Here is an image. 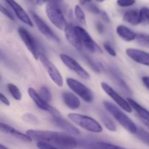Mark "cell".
<instances>
[{
	"label": "cell",
	"instance_id": "cell-27",
	"mask_svg": "<svg viewBox=\"0 0 149 149\" xmlns=\"http://www.w3.org/2000/svg\"><path fill=\"white\" fill-rule=\"evenodd\" d=\"M39 95L41 96L43 100H45V101L49 103L52 100V94H51L50 90H49V88L45 86H42L40 89H39Z\"/></svg>",
	"mask_w": 149,
	"mask_h": 149
},
{
	"label": "cell",
	"instance_id": "cell-45",
	"mask_svg": "<svg viewBox=\"0 0 149 149\" xmlns=\"http://www.w3.org/2000/svg\"><path fill=\"white\" fill-rule=\"evenodd\" d=\"M97 1H99V2H102V1H104L105 0H96Z\"/></svg>",
	"mask_w": 149,
	"mask_h": 149
},
{
	"label": "cell",
	"instance_id": "cell-18",
	"mask_svg": "<svg viewBox=\"0 0 149 149\" xmlns=\"http://www.w3.org/2000/svg\"><path fill=\"white\" fill-rule=\"evenodd\" d=\"M62 97L65 106L68 108H69L70 109H71V110L78 109L80 107V106H81L80 100L72 93L64 92L62 95Z\"/></svg>",
	"mask_w": 149,
	"mask_h": 149
},
{
	"label": "cell",
	"instance_id": "cell-35",
	"mask_svg": "<svg viewBox=\"0 0 149 149\" xmlns=\"http://www.w3.org/2000/svg\"><path fill=\"white\" fill-rule=\"evenodd\" d=\"M36 146H37V148L39 149H61L56 148L55 146H52L44 142H37Z\"/></svg>",
	"mask_w": 149,
	"mask_h": 149
},
{
	"label": "cell",
	"instance_id": "cell-43",
	"mask_svg": "<svg viewBox=\"0 0 149 149\" xmlns=\"http://www.w3.org/2000/svg\"><path fill=\"white\" fill-rule=\"evenodd\" d=\"M0 149H8V148L5 146L2 145V144L0 143Z\"/></svg>",
	"mask_w": 149,
	"mask_h": 149
},
{
	"label": "cell",
	"instance_id": "cell-23",
	"mask_svg": "<svg viewBox=\"0 0 149 149\" xmlns=\"http://www.w3.org/2000/svg\"><path fill=\"white\" fill-rule=\"evenodd\" d=\"M100 119H101L102 122H103V124L104 125V126L106 127V129L111 131V132H116V125H115V123L113 122V120H112L108 115L103 113V114L100 115Z\"/></svg>",
	"mask_w": 149,
	"mask_h": 149
},
{
	"label": "cell",
	"instance_id": "cell-30",
	"mask_svg": "<svg viewBox=\"0 0 149 149\" xmlns=\"http://www.w3.org/2000/svg\"><path fill=\"white\" fill-rule=\"evenodd\" d=\"M23 119L26 122L33 124V125L39 123V119H37V117L35 115L32 114V113H26V114H25L23 116Z\"/></svg>",
	"mask_w": 149,
	"mask_h": 149
},
{
	"label": "cell",
	"instance_id": "cell-21",
	"mask_svg": "<svg viewBox=\"0 0 149 149\" xmlns=\"http://www.w3.org/2000/svg\"><path fill=\"white\" fill-rule=\"evenodd\" d=\"M123 20L132 26L140 24V13L136 10H130L124 14Z\"/></svg>",
	"mask_w": 149,
	"mask_h": 149
},
{
	"label": "cell",
	"instance_id": "cell-24",
	"mask_svg": "<svg viewBox=\"0 0 149 149\" xmlns=\"http://www.w3.org/2000/svg\"><path fill=\"white\" fill-rule=\"evenodd\" d=\"M7 89H8L9 92L13 96V98L16 100H20L22 99V94L20 93V90H19L18 87L15 84H7Z\"/></svg>",
	"mask_w": 149,
	"mask_h": 149
},
{
	"label": "cell",
	"instance_id": "cell-1",
	"mask_svg": "<svg viewBox=\"0 0 149 149\" xmlns=\"http://www.w3.org/2000/svg\"><path fill=\"white\" fill-rule=\"evenodd\" d=\"M26 134L37 142H44L61 149H74L77 146V141L65 132L39 130H29Z\"/></svg>",
	"mask_w": 149,
	"mask_h": 149
},
{
	"label": "cell",
	"instance_id": "cell-44",
	"mask_svg": "<svg viewBox=\"0 0 149 149\" xmlns=\"http://www.w3.org/2000/svg\"><path fill=\"white\" fill-rule=\"evenodd\" d=\"M143 123L145 124L146 126L147 127H148V129H149V122H146V121H143Z\"/></svg>",
	"mask_w": 149,
	"mask_h": 149
},
{
	"label": "cell",
	"instance_id": "cell-13",
	"mask_svg": "<svg viewBox=\"0 0 149 149\" xmlns=\"http://www.w3.org/2000/svg\"><path fill=\"white\" fill-rule=\"evenodd\" d=\"M65 31V36L67 41L75 48L79 52H81L83 49V45L81 42L79 36L75 29V26L72 24L67 25L66 28L64 30Z\"/></svg>",
	"mask_w": 149,
	"mask_h": 149
},
{
	"label": "cell",
	"instance_id": "cell-36",
	"mask_svg": "<svg viewBox=\"0 0 149 149\" xmlns=\"http://www.w3.org/2000/svg\"><path fill=\"white\" fill-rule=\"evenodd\" d=\"M86 58H87V61H88V63H89V64H90V66H91L92 68H93V69H94V71H96V72H100V70H99L98 67L97 66V64L93 62V61H92V60L90 59V58H89V57L86 56Z\"/></svg>",
	"mask_w": 149,
	"mask_h": 149
},
{
	"label": "cell",
	"instance_id": "cell-32",
	"mask_svg": "<svg viewBox=\"0 0 149 149\" xmlns=\"http://www.w3.org/2000/svg\"><path fill=\"white\" fill-rule=\"evenodd\" d=\"M86 8L90 12V13H93V14H100V10L97 6L95 4H93V3H88L87 4V6H86Z\"/></svg>",
	"mask_w": 149,
	"mask_h": 149
},
{
	"label": "cell",
	"instance_id": "cell-11",
	"mask_svg": "<svg viewBox=\"0 0 149 149\" xmlns=\"http://www.w3.org/2000/svg\"><path fill=\"white\" fill-rule=\"evenodd\" d=\"M28 93H29L31 98L32 99V100L34 102V103L36 105V106H37L39 109H42V110L43 111H45L49 112V113H50L52 116H60V115H61V113H59V111H58V110H56L55 108H53L52 106H50L47 102H46L45 100H43V99L41 97V96L39 95V93H38L33 88L29 87V88L28 89Z\"/></svg>",
	"mask_w": 149,
	"mask_h": 149
},
{
	"label": "cell",
	"instance_id": "cell-40",
	"mask_svg": "<svg viewBox=\"0 0 149 149\" xmlns=\"http://www.w3.org/2000/svg\"><path fill=\"white\" fill-rule=\"evenodd\" d=\"M142 81L144 85L146 87L147 89L149 90V77H143Z\"/></svg>",
	"mask_w": 149,
	"mask_h": 149
},
{
	"label": "cell",
	"instance_id": "cell-46",
	"mask_svg": "<svg viewBox=\"0 0 149 149\" xmlns=\"http://www.w3.org/2000/svg\"><path fill=\"white\" fill-rule=\"evenodd\" d=\"M0 79H1V75H0Z\"/></svg>",
	"mask_w": 149,
	"mask_h": 149
},
{
	"label": "cell",
	"instance_id": "cell-6",
	"mask_svg": "<svg viewBox=\"0 0 149 149\" xmlns=\"http://www.w3.org/2000/svg\"><path fill=\"white\" fill-rule=\"evenodd\" d=\"M39 59L41 63L42 64L44 68H45V70L47 72L51 80L58 87H63V77L61 76V74L60 73L59 70L56 68V66L43 54H39Z\"/></svg>",
	"mask_w": 149,
	"mask_h": 149
},
{
	"label": "cell",
	"instance_id": "cell-34",
	"mask_svg": "<svg viewBox=\"0 0 149 149\" xmlns=\"http://www.w3.org/2000/svg\"><path fill=\"white\" fill-rule=\"evenodd\" d=\"M103 47H104L105 50L108 52L110 55H111L112 57H116V52L114 50L113 47L109 45V43H104L103 44Z\"/></svg>",
	"mask_w": 149,
	"mask_h": 149
},
{
	"label": "cell",
	"instance_id": "cell-16",
	"mask_svg": "<svg viewBox=\"0 0 149 149\" xmlns=\"http://www.w3.org/2000/svg\"><path fill=\"white\" fill-rule=\"evenodd\" d=\"M0 132L12 135V136L15 137V138H17L22 141H24V142L31 143L33 141L32 138L26 133H23L20 131L15 129L10 125L2 123V122H0Z\"/></svg>",
	"mask_w": 149,
	"mask_h": 149
},
{
	"label": "cell",
	"instance_id": "cell-10",
	"mask_svg": "<svg viewBox=\"0 0 149 149\" xmlns=\"http://www.w3.org/2000/svg\"><path fill=\"white\" fill-rule=\"evenodd\" d=\"M19 36L21 38L22 41L24 42L25 45L26 46L27 49L30 51L31 53L35 59H39V55L40 53L38 50V46L36 44L34 37L30 33V32L26 30L25 28L20 27L17 30Z\"/></svg>",
	"mask_w": 149,
	"mask_h": 149
},
{
	"label": "cell",
	"instance_id": "cell-15",
	"mask_svg": "<svg viewBox=\"0 0 149 149\" xmlns=\"http://www.w3.org/2000/svg\"><path fill=\"white\" fill-rule=\"evenodd\" d=\"M126 54L135 62L149 66V53L135 48H127Z\"/></svg>",
	"mask_w": 149,
	"mask_h": 149
},
{
	"label": "cell",
	"instance_id": "cell-19",
	"mask_svg": "<svg viewBox=\"0 0 149 149\" xmlns=\"http://www.w3.org/2000/svg\"><path fill=\"white\" fill-rule=\"evenodd\" d=\"M116 33L121 39L126 42H132L135 40L137 36V33H135L133 31L123 25H119L117 26Z\"/></svg>",
	"mask_w": 149,
	"mask_h": 149
},
{
	"label": "cell",
	"instance_id": "cell-4",
	"mask_svg": "<svg viewBox=\"0 0 149 149\" xmlns=\"http://www.w3.org/2000/svg\"><path fill=\"white\" fill-rule=\"evenodd\" d=\"M68 117L71 122L75 123V125L88 132L94 133H100L103 132L102 125L93 117L77 113H68Z\"/></svg>",
	"mask_w": 149,
	"mask_h": 149
},
{
	"label": "cell",
	"instance_id": "cell-38",
	"mask_svg": "<svg viewBox=\"0 0 149 149\" xmlns=\"http://www.w3.org/2000/svg\"><path fill=\"white\" fill-rule=\"evenodd\" d=\"M0 101L2 103H4V105H6V106H10V103L8 99L1 93H0Z\"/></svg>",
	"mask_w": 149,
	"mask_h": 149
},
{
	"label": "cell",
	"instance_id": "cell-29",
	"mask_svg": "<svg viewBox=\"0 0 149 149\" xmlns=\"http://www.w3.org/2000/svg\"><path fill=\"white\" fill-rule=\"evenodd\" d=\"M74 13H75V15L77 20H78L80 23H83V24H85V14H84L82 9H81L79 5H77L75 7V9H74Z\"/></svg>",
	"mask_w": 149,
	"mask_h": 149
},
{
	"label": "cell",
	"instance_id": "cell-25",
	"mask_svg": "<svg viewBox=\"0 0 149 149\" xmlns=\"http://www.w3.org/2000/svg\"><path fill=\"white\" fill-rule=\"evenodd\" d=\"M137 43L144 47L149 48V34L147 33H137L135 38Z\"/></svg>",
	"mask_w": 149,
	"mask_h": 149
},
{
	"label": "cell",
	"instance_id": "cell-7",
	"mask_svg": "<svg viewBox=\"0 0 149 149\" xmlns=\"http://www.w3.org/2000/svg\"><path fill=\"white\" fill-rule=\"evenodd\" d=\"M60 58L64 65L69 68L71 71H74L79 77L85 80H89L90 79V75L74 58L66 54H60Z\"/></svg>",
	"mask_w": 149,
	"mask_h": 149
},
{
	"label": "cell",
	"instance_id": "cell-31",
	"mask_svg": "<svg viewBox=\"0 0 149 149\" xmlns=\"http://www.w3.org/2000/svg\"><path fill=\"white\" fill-rule=\"evenodd\" d=\"M135 0H117V4L122 7H127L133 5Z\"/></svg>",
	"mask_w": 149,
	"mask_h": 149
},
{
	"label": "cell",
	"instance_id": "cell-14",
	"mask_svg": "<svg viewBox=\"0 0 149 149\" xmlns=\"http://www.w3.org/2000/svg\"><path fill=\"white\" fill-rule=\"evenodd\" d=\"M6 2L10 5V7L13 9V10L14 11V13H15L16 16L17 17V18L20 20V21L23 22L25 24L28 25L30 27H33V23L32 22V20H31L30 17L29 16V15L27 14L26 11L24 10V9L17 2H16L15 0H5Z\"/></svg>",
	"mask_w": 149,
	"mask_h": 149
},
{
	"label": "cell",
	"instance_id": "cell-2",
	"mask_svg": "<svg viewBox=\"0 0 149 149\" xmlns=\"http://www.w3.org/2000/svg\"><path fill=\"white\" fill-rule=\"evenodd\" d=\"M64 0H50L47 4L46 13L51 23L60 30H65L68 23L63 14L61 4Z\"/></svg>",
	"mask_w": 149,
	"mask_h": 149
},
{
	"label": "cell",
	"instance_id": "cell-37",
	"mask_svg": "<svg viewBox=\"0 0 149 149\" xmlns=\"http://www.w3.org/2000/svg\"><path fill=\"white\" fill-rule=\"evenodd\" d=\"M100 17H101L102 20L105 22V23H109L110 22V18H109V15H108L107 13L105 11H101L100 13Z\"/></svg>",
	"mask_w": 149,
	"mask_h": 149
},
{
	"label": "cell",
	"instance_id": "cell-41",
	"mask_svg": "<svg viewBox=\"0 0 149 149\" xmlns=\"http://www.w3.org/2000/svg\"><path fill=\"white\" fill-rule=\"evenodd\" d=\"M50 0H36V4H39V5H42V4H45L46 2H49Z\"/></svg>",
	"mask_w": 149,
	"mask_h": 149
},
{
	"label": "cell",
	"instance_id": "cell-42",
	"mask_svg": "<svg viewBox=\"0 0 149 149\" xmlns=\"http://www.w3.org/2000/svg\"><path fill=\"white\" fill-rule=\"evenodd\" d=\"M79 3L81 5H85V4L90 3L92 0H79Z\"/></svg>",
	"mask_w": 149,
	"mask_h": 149
},
{
	"label": "cell",
	"instance_id": "cell-39",
	"mask_svg": "<svg viewBox=\"0 0 149 149\" xmlns=\"http://www.w3.org/2000/svg\"><path fill=\"white\" fill-rule=\"evenodd\" d=\"M96 29H97V31L100 33H102L104 31V26H103V23H100V22H97V23H96Z\"/></svg>",
	"mask_w": 149,
	"mask_h": 149
},
{
	"label": "cell",
	"instance_id": "cell-12",
	"mask_svg": "<svg viewBox=\"0 0 149 149\" xmlns=\"http://www.w3.org/2000/svg\"><path fill=\"white\" fill-rule=\"evenodd\" d=\"M31 13L33 20H34L35 24L36 25L38 29L40 31L41 33L49 40L54 41L55 42H59V37L54 33L53 31L49 28V26L36 13H33V12H31Z\"/></svg>",
	"mask_w": 149,
	"mask_h": 149
},
{
	"label": "cell",
	"instance_id": "cell-5",
	"mask_svg": "<svg viewBox=\"0 0 149 149\" xmlns=\"http://www.w3.org/2000/svg\"><path fill=\"white\" fill-rule=\"evenodd\" d=\"M66 84L68 87L84 101L92 103L94 100V94L90 89L81 82L73 78H67Z\"/></svg>",
	"mask_w": 149,
	"mask_h": 149
},
{
	"label": "cell",
	"instance_id": "cell-26",
	"mask_svg": "<svg viewBox=\"0 0 149 149\" xmlns=\"http://www.w3.org/2000/svg\"><path fill=\"white\" fill-rule=\"evenodd\" d=\"M140 23L142 24H149V8L143 7L139 11Z\"/></svg>",
	"mask_w": 149,
	"mask_h": 149
},
{
	"label": "cell",
	"instance_id": "cell-22",
	"mask_svg": "<svg viewBox=\"0 0 149 149\" xmlns=\"http://www.w3.org/2000/svg\"><path fill=\"white\" fill-rule=\"evenodd\" d=\"M90 149H127L119 146L104 142H97L92 144Z\"/></svg>",
	"mask_w": 149,
	"mask_h": 149
},
{
	"label": "cell",
	"instance_id": "cell-33",
	"mask_svg": "<svg viewBox=\"0 0 149 149\" xmlns=\"http://www.w3.org/2000/svg\"><path fill=\"white\" fill-rule=\"evenodd\" d=\"M0 13H2L3 15H4L6 17H7L9 19H10V20H15V17L14 16H13V15L12 14L7 8H5L1 3H0Z\"/></svg>",
	"mask_w": 149,
	"mask_h": 149
},
{
	"label": "cell",
	"instance_id": "cell-20",
	"mask_svg": "<svg viewBox=\"0 0 149 149\" xmlns=\"http://www.w3.org/2000/svg\"><path fill=\"white\" fill-rule=\"evenodd\" d=\"M127 102L129 103V104L130 105L132 109H134V110L137 112V113L139 115L140 117H141L143 120L146 121V122H149V111L148 110H146L145 108L141 106L139 103H138L136 101L132 100V99L127 98Z\"/></svg>",
	"mask_w": 149,
	"mask_h": 149
},
{
	"label": "cell",
	"instance_id": "cell-28",
	"mask_svg": "<svg viewBox=\"0 0 149 149\" xmlns=\"http://www.w3.org/2000/svg\"><path fill=\"white\" fill-rule=\"evenodd\" d=\"M136 135L141 141H143L144 143H146L149 146V133L146 130H145L143 128H139V129H138Z\"/></svg>",
	"mask_w": 149,
	"mask_h": 149
},
{
	"label": "cell",
	"instance_id": "cell-8",
	"mask_svg": "<svg viewBox=\"0 0 149 149\" xmlns=\"http://www.w3.org/2000/svg\"><path fill=\"white\" fill-rule=\"evenodd\" d=\"M75 29L79 36L83 47H85L87 49L93 53H103V49L93 40L88 32L80 26H75Z\"/></svg>",
	"mask_w": 149,
	"mask_h": 149
},
{
	"label": "cell",
	"instance_id": "cell-3",
	"mask_svg": "<svg viewBox=\"0 0 149 149\" xmlns=\"http://www.w3.org/2000/svg\"><path fill=\"white\" fill-rule=\"evenodd\" d=\"M103 105H104L106 110L113 116V118L125 130L129 131L130 133L136 135L138 128L129 116H127L119 108H118L116 105L111 103V102L104 101L103 102Z\"/></svg>",
	"mask_w": 149,
	"mask_h": 149
},
{
	"label": "cell",
	"instance_id": "cell-9",
	"mask_svg": "<svg viewBox=\"0 0 149 149\" xmlns=\"http://www.w3.org/2000/svg\"><path fill=\"white\" fill-rule=\"evenodd\" d=\"M101 87L103 90V91L121 108V109H123L125 111L128 112V113H132V109L130 106V105L129 104V103L127 102V100H125V98L122 97L119 93L116 91H115L110 85L107 84V83L101 82Z\"/></svg>",
	"mask_w": 149,
	"mask_h": 149
},
{
	"label": "cell",
	"instance_id": "cell-17",
	"mask_svg": "<svg viewBox=\"0 0 149 149\" xmlns=\"http://www.w3.org/2000/svg\"><path fill=\"white\" fill-rule=\"evenodd\" d=\"M52 120L54 123L58 127H61L66 132V133L73 134V135H80V131L75 126L70 123L65 119H63L61 116H52Z\"/></svg>",
	"mask_w": 149,
	"mask_h": 149
}]
</instances>
